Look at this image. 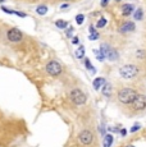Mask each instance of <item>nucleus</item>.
<instances>
[{
    "instance_id": "f257e3e1",
    "label": "nucleus",
    "mask_w": 146,
    "mask_h": 147,
    "mask_svg": "<svg viewBox=\"0 0 146 147\" xmlns=\"http://www.w3.org/2000/svg\"><path fill=\"white\" fill-rule=\"evenodd\" d=\"M137 95H139V92L135 88H132V87H122V88L118 91L117 98L123 105H132V102H133L135 98L137 97Z\"/></svg>"
},
{
    "instance_id": "f03ea898",
    "label": "nucleus",
    "mask_w": 146,
    "mask_h": 147,
    "mask_svg": "<svg viewBox=\"0 0 146 147\" xmlns=\"http://www.w3.org/2000/svg\"><path fill=\"white\" fill-rule=\"evenodd\" d=\"M140 69L135 64H126V65L119 68V76L123 80H133L137 77Z\"/></svg>"
},
{
    "instance_id": "7ed1b4c3",
    "label": "nucleus",
    "mask_w": 146,
    "mask_h": 147,
    "mask_svg": "<svg viewBox=\"0 0 146 147\" xmlns=\"http://www.w3.org/2000/svg\"><path fill=\"white\" fill-rule=\"evenodd\" d=\"M69 97H71V101L76 105H85L86 101H87V96L86 94L80 88H73L69 94Z\"/></svg>"
},
{
    "instance_id": "20e7f679",
    "label": "nucleus",
    "mask_w": 146,
    "mask_h": 147,
    "mask_svg": "<svg viewBox=\"0 0 146 147\" xmlns=\"http://www.w3.org/2000/svg\"><path fill=\"white\" fill-rule=\"evenodd\" d=\"M100 51L104 54V56H105V59H108V60L110 61H117L118 58H119V54L114 47H112L109 44H101V46H100Z\"/></svg>"
},
{
    "instance_id": "39448f33",
    "label": "nucleus",
    "mask_w": 146,
    "mask_h": 147,
    "mask_svg": "<svg viewBox=\"0 0 146 147\" xmlns=\"http://www.w3.org/2000/svg\"><path fill=\"white\" fill-rule=\"evenodd\" d=\"M45 70H46L47 74H50L51 77H58V76L62 74L63 72V67L60 65V63H58L57 60H50L49 63L45 67Z\"/></svg>"
},
{
    "instance_id": "423d86ee",
    "label": "nucleus",
    "mask_w": 146,
    "mask_h": 147,
    "mask_svg": "<svg viewBox=\"0 0 146 147\" xmlns=\"http://www.w3.org/2000/svg\"><path fill=\"white\" fill-rule=\"evenodd\" d=\"M78 142L83 146H90L94 142V134H92V132L89 131V129H83L80 133V136H78Z\"/></svg>"
},
{
    "instance_id": "0eeeda50",
    "label": "nucleus",
    "mask_w": 146,
    "mask_h": 147,
    "mask_svg": "<svg viewBox=\"0 0 146 147\" xmlns=\"http://www.w3.org/2000/svg\"><path fill=\"white\" fill-rule=\"evenodd\" d=\"M132 109L137 113L145 110L146 109V95H144V94L137 95V97L135 98V101L132 102Z\"/></svg>"
},
{
    "instance_id": "6e6552de",
    "label": "nucleus",
    "mask_w": 146,
    "mask_h": 147,
    "mask_svg": "<svg viewBox=\"0 0 146 147\" xmlns=\"http://www.w3.org/2000/svg\"><path fill=\"white\" fill-rule=\"evenodd\" d=\"M7 38L10 42H21L23 40V33L18 30V28H10L9 31L7 32Z\"/></svg>"
},
{
    "instance_id": "1a4fd4ad",
    "label": "nucleus",
    "mask_w": 146,
    "mask_h": 147,
    "mask_svg": "<svg viewBox=\"0 0 146 147\" xmlns=\"http://www.w3.org/2000/svg\"><path fill=\"white\" fill-rule=\"evenodd\" d=\"M135 28H136V26H135L133 22H131V21H126V22H123V23L120 24V27H119V32H120V33H123V35H127V33L133 32Z\"/></svg>"
},
{
    "instance_id": "9d476101",
    "label": "nucleus",
    "mask_w": 146,
    "mask_h": 147,
    "mask_svg": "<svg viewBox=\"0 0 146 147\" xmlns=\"http://www.w3.org/2000/svg\"><path fill=\"white\" fill-rule=\"evenodd\" d=\"M133 10H135V7L132 4H124V5H122V8H120V12H122L123 17L131 16V14L133 13Z\"/></svg>"
},
{
    "instance_id": "9b49d317",
    "label": "nucleus",
    "mask_w": 146,
    "mask_h": 147,
    "mask_svg": "<svg viewBox=\"0 0 146 147\" xmlns=\"http://www.w3.org/2000/svg\"><path fill=\"white\" fill-rule=\"evenodd\" d=\"M112 92H113V87H112V84L108 83V82H105V84L101 87V94L105 96V97H110Z\"/></svg>"
},
{
    "instance_id": "f8f14e48",
    "label": "nucleus",
    "mask_w": 146,
    "mask_h": 147,
    "mask_svg": "<svg viewBox=\"0 0 146 147\" xmlns=\"http://www.w3.org/2000/svg\"><path fill=\"white\" fill-rule=\"evenodd\" d=\"M105 82H106L105 78L97 77V78H95V80H94V82H92V86H94V88L97 91V90H100L104 86V84H105Z\"/></svg>"
},
{
    "instance_id": "ddd939ff",
    "label": "nucleus",
    "mask_w": 146,
    "mask_h": 147,
    "mask_svg": "<svg viewBox=\"0 0 146 147\" xmlns=\"http://www.w3.org/2000/svg\"><path fill=\"white\" fill-rule=\"evenodd\" d=\"M113 141H114L113 136L112 134H105L104 136V142H103L104 147H110L112 145H113Z\"/></svg>"
},
{
    "instance_id": "4468645a",
    "label": "nucleus",
    "mask_w": 146,
    "mask_h": 147,
    "mask_svg": "<svg viewBox=\"0 0 146 147\" xmlns=\"http://www.w3.org/2000/svg\"><path fill=\"white\" fill-rule=\"evenodd\" d=\"M133 17L136 21H142V18H144V10H142V8H137L133 13Z\"/></svg>"
},
{
    "instance_id": "2eb2a0df",
    "label": "nucleus",
    "mask_w": 146,
    "mask_h": 147,
    "mask_svg": "<svg viewBox=\"0 0 146 147\" xmlns=\"http://www.w3.org/2000/svg\"><path fill=\"white\" fill-rule=\"evenodd\" d=\"M76 56H77V59H85V46H83V45H81V46L76 50Z\"/></svg>"
},
{
    "instance_id": "dca6fc26",
    "label": "nucleus",
    "mask_w": 146,
    "mask_h": 147,
    "mask_svg": "<svg viewBox=\"0 0 146 147\" xmlns=\"http://www.w3.org/2000/svg\"><path fill=\"white\" fill-rule=\"evenodd\" d=\"M47 10H49V8H47L46 5H39V7L36 8V13H37L39 16H45V14L47 13Z\"/></svg>"
},
{
    "instance_id": "f3484780",
    "label": "nucleus",
    "mask_w": 146,
    "mask_h": 147,
    "mask_svg": "<svg viewBox=\"0 0 146 147\" xmlns=\"http://www.w3.org/2000/svg\"><path fill=\"white\" fill-rule=\"evenodd\" d=\"M55 26H57L58 28H60V30H67V27H68V22L62 21V19H58V21L55 22Z\"/></svg>"
},
{
    "instance_id": "a211bd4d",
    "label": "nucleus",
    "mask_w": 146,
    "mask_h": 147,
    "mask_svg": "<svg viewBox=\"0 0 146 147\" xmlns=\"http://www.w3.org/2000/svg\"><path fill=\"white\" fill-rule=\"evenodd\" d=\"M85 67L87 68V69L90 70L91 73H95L96 72V69H95V67L91 64V61H90V59H87V58H85Z\"/></svg>"
},
{
    "instance_id": "6ab92c4d",
    "label": "nucleus",
    "mask_w": 146,
    "mask_h": 147,
    "mask_svg": "<svg viewBox=\"0 0 146 147\" xmlns=\"http://www.w3.org/2000/svg\"><path fill=\"white\" fill-rule=\"evenodd\" d=\"M94 54L96 55V59L99 61H104V60H105V56H104V54L100 51V50H94Z\"/></svg>"
},
{
    "instance_id": "aec40b11",
    "label": "nucleus",
    "mask_w": 146,
    "mask_h": 147,
    "mask_svg": "<svg viewBox=\"0 0 146 147\" xmlns=\"http://www.w3.org/2000/svg\"><path fill=\"white\" fill-rule=\"evenodd\" d=\"M106 23H108L106 18H100L99 21H97V23H96V28H103V27H105Z\"/></svg>"
},
{
    "instance_id": "412c9836",
    "label": "nucleus",
    "mask_w": 146,
    "mask_h": 147,
    "mask_svg": "<svg viewBox=\"0 0 146 147\" xmlns=\"http://www.w3.org/2000/svg\"><path fill=\"white\" fill-rule=\"evenodd\" d=\"M83 21H85V16L83 14H77L76 16V22H77V24H82L83 23Z\"/></svg>"
},
{
    "instance_id": "4be33fe9",
    "label": "nucleus",
    "mask_w": 146,
    "mask_h": 147,
    "mask_svg": "<svg viewBox=\"0 0 146 147\" xmlns=\"http://www.w3.org/2000/svg\"><path fill=\"white\" fill-rule=\"evenodd\" d=\"M73 32H74V28H73L72 26H71V27H67V32H66L67 37L72 38V35H73Z\"/></svg>"
},
{
    "instance_id": "5701e85b",
    "label": "nucleus",
    "mask_w": 146,
    "mask_h": 147,
    "mask_svg": "<svg viewBox=\"0 0 146 147\" xmlns=\"http://www.w3.org/2000/svg\"><path fill=\"white\" fill-rule=\"evenodd\" d=\"M97 38H99V33H97V32L90 33V36H89V40L90 41H95V40H97Z\"/></svg>"
},
{
    "instance_id": "b1692460",
    "label": "nucleus",
    "mask_w": 146,
    "mask_h": 147,
    "mask_svg": "<svg viewBox=\"0 0 146 147\" xmlns=\"http://www.w3.org/2000/svg\"><path fill=\"white\" fill-rule=\"evenodd\" d=\"M140 128H141V125H140V124H135V125L130 129V132H131V133H136L137 131H140Z\"/></svg>"
},
{
    "instance_id": "393cba45",
    "label": "nucleus",
    "mask_w": 146,
    "mask_h": 147,
    "mask_svg": "<svg viewBox=\"0 0 146 147\" xmlns=\"http://www.w3.org/2000/svg\"><path fill=\"white\" fill-rule=\"evenodd\" d=\"M0 8H1V10H3V12H4V13H7V14H14V10H12V9H8V8H7V7H4V5H1V7H0Z\"/></svg>"
},
{
    "instance_id": "a878e982",
    "label": "nucleus",
    "mask_w": 146,
    "mask_h": 147,
    "mask_svg": "<svg viewBox=\"0 0 146 147\" xmlns=\"http://www.w3.org/2000/svg\"><path fill=\"white\" fill-rule=\"evenodd\" d=\"M14 14H16V16H18V17H21V18H26V17H27V14L23 13V12H16V10H14Z\"/></svg>"
},
{
    "instance_id": "bb28decb",
    "label": "nucleus",
    "mask_w": 146,
    "mask_h": 147,
    "mask_svg": "<svg viewBox=\"0 0 146 147\" xmlns=\"http://www.w3.org/2000/svg\"><path fill=\"white\" fill-rule=\"evenodd\" d=\"M109 1H110V0H100V5H101L103 8H105L106 5L109 4Z\"/></svg>"
},
{
    "instance_id": "cd10ccee",
    "label": "nucleus",
    "mask_w": 146,
    "mask_h": 147,
    "mask_svg": "<svg viewBox=\"0 0 146 147\" xmlns=\"http://www.w3.org/2000/svg\"><path fill=\"white\" fill-rule=\"evenodd\" d=\"M73 40H72V44H74V45H77L78 42H80V40H78V37H72Z\"/></svg>"
},
{
    "instance_id": "c85d7f7f",
    "label": "nucleus",
    "mask_w": 146,
    "mask_h": 147,
    "mask_svg": "<svg viewBox=\"0 0 146 147\" xmlns=\"http://www.w3.org/2000/svg\"><path fill=\"white\" fill-rule=\"evenodd\" d=\"M89 31H90V33H94V32H96V30H95V27H92V26H90V27H89Z\"/></svg>"
},
{
    "instance_id": "c756f323",
    "label": "nucleus",
    "mask_w": 146,
    "mask_h": 147,
    "mask_svg": "<svg viewBox=\"0 0 146 147\" xmlns=\"http://www.w3.org/2000/svg\"><path fill=\"white\" fill-rule=\"evenodd\" d=\"M68 7H69L68 4H62V5H60V9H67Z\"/></svg>"
},
{
    "instance_id": "7c9ffc66",
    "label": "nucleus",
    "mask_w": 146,
    "mask_h": 147,
    "mask_svg": "<svg viewBox=\"0 0 146 147\" xmlns=\"http://www.w3.org/2000/svg\"><path fill=\"white\" fill-rule=\"evenodd\" d=\"M136 55H137V56H144V51H137Z\"/></svg>"
},
{
    "instance_id": "2f4dec72",
    "label": "nucleus",
    "mask_w": 146,
    "mask_h": 147,
    "mask_svg": "<svg viewBox=\"0 0 146 147\" xmlns=\"http://www.w3.org/2000/svg\"><path fill=\"white\" fill-rule=\"evenodd\" d=\"M120 134H122V136H126V134H127V132H126V129H120Z\"/></svg>"
},
{
    "instance_id": "473e14b6",
    "label": "nucleus",
    "mask_w": 146,
    "mask_h": 147,
    "mask_svg": "<svg viewBox=\"0 0 146 147\" xmlns=\"http://www.w3.org/2000/svg\"><path fill=\"white\" fill-rule=\"evenodd\" d=\"M127 147H135V146H132V145H130V146H127Z\"/></svg>"
},
{
    "instance_id": "72a5a7b5",
    "label": "nucleus",
    "mask_w": 146,
    "mask_h": 147,
    "mask_svg": "<svg viewBox=\"0 0 146 147\" xmlns=\"http://www.w3.org/2000/svg\"><path fill=\"white\" fill-rule=\"evenodd\" d=\"M116 1H117V3H118V1H120V0H116Z\"/></svg>"
},
{
    "instance_id": "f704fd0d",
    "label": "nucleus",
    "mask_w": 146,
    "mask_h": 147,
    "mask_svg": "<svg viewBox=\"0 0 146 147\" xmlns=\"http://www.w3.org/2000/svg\"><path fill=\"white\" fill-rule=\"evenodd\" d=\"M64 1H69V0H64Z\"/></svg>"
},
{
    "instance_id": "c9c22d12",
    "label": "nucleus",
    "mask_w": 146,
    "mask_h": 147,
    "mask_svg": "<svg viewBox=\"0 0 146 147\" xmlns=\"http://www.w3.org/2000/svg\"><path fill=\"white\" fill-rule=\"evenodd\" d=\"M145 86H146V83H145Z\"/></svg>"
}]
</instances>
